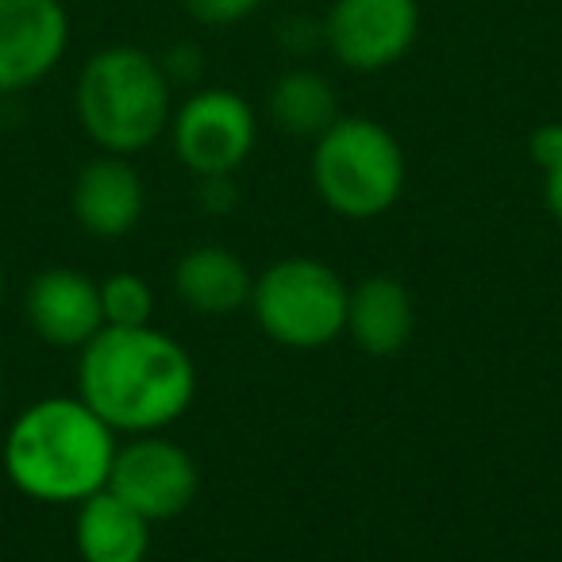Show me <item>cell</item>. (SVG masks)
I'll return each instance as SVG.
<instances>
[{
    "label": "cell",
    "mask_w": 562,
    "mask_h": 562,
    "mask_svg": "<svg viewBox=\"0 0 562 562\" xmlns=\"http://www.w3.org/2000/svg\"><path fill=\"white\" fill-rule=\"evenodd\" d=\"M81 401L112 431L155 436L189 413L196 367L173 336L147 328H101L78 362Z\"/></svg>",
    "instance_id": "6da1fadb"
},
{
    "label": "cell",
    "mask_w": 562,
    "mask_h": 562,
    "mask_svg": "<svg viewBox=\"0 0 562 562\" xmlns=\"http://www.w3.org/2000/svg\"><path fill=\"white\" fill-rule=\"evenodd\" d=\"M116 431L81 397H47L24 408L4 439V474L47 505H81L109 485Z\"/></svg>",
    "instance_id": "7a4b0ae2"
},
{
    "label": "cell",
    "mask_w": 562,
    "mask_h": 562,
    "mask_svg": "<svg viewBox=\"0 0 562 562\" xmlns=\"http://www.w3.org/2000/svg\"><path fill=\"white\" fill-rule=\"evenodd\" d=\"M170 81L143 47H104L78 74V120L104 155H139L170 124Z\"/></svg>",
    "instance_id": "3957f363"
},
{
    "label": "cell",
    "mask_w": 562,
    "mask_h": 562,
    "mask_svg": "<svg viewBox=\"0 0 562 562\" xmlns=\"http://www.w3.org/2000/svg\"><path fill=\"white\" fill-rule=\"evenodd\" d=\"M313 186L339 216L374 220L390 212L405 189V150L378 120L339 116L316 139Z\"/></svg>",
    "instance_id": "277c9868"
},
{
    "label": "cell",
    "mask_w": 562,
    "mask_h": 562,
    "mask_svg": "<svg viewBox=\"0 0 562 562\" xmlns=\"http://www.w3.org/2000/svg\"><path fill=\"white\" fill-rule=\"evenodd\" d=\"M347 297L336 270L321 258H281L255 278L250 308L273 344L290 351H316L347 331Z\"/></svg>",
    "instance_id": "5b68a950"
},
{
    "label": "cell",
    "mask_w": 562,
    "mask_h": 562,
    "mask_svg": "<svg viewBox=\"0 0 562 562\" xmlns=\"http://www.w3.org/2000/svg\"><path fill=\"white\" fill-rule=\"evenodd\" d=\"M255 112L232 89H201L173 112V150L196 178H227L255 150Z\"/></svg>",
    "instance_id": "8992f818"
},
{
    "label": "cell",
    "mask_w": 562,
    "mask_h": 562,
    "mask_svg": "<svg viewBox=\"0 0 562 562\" xmlns=\"http://www.w3.org/2000/svg\"><path fill=\"white\" fill-rule=\"evenodd\" d=\"M420 35L416 0H336L324 20V43L347 70L378 74L397 66Z\"/></svg>",
    "instance_id": "52a82bcc"
},
{
    "label": "cell",
    "mask_w": 562,
    "mask_h": 562,
    "mask_svg": "<svg viewBox=\"0 0 562 562\" xmlns=\"http://www.w3.org/2000/svg\"><path fill=\"white\" fill-rule=\"evenodd\" d=\"M196 485H201V474H196L193 454L155 431V436H135L127 447H116L104 490L127 501L150 524H162L193 505Z\"/></svg>",
    "instance_id": "ba28073f"
},
{
    "label": "cell",
    "mask_w": 562,
    "mask_h": 562,
    "mask_svg": "<svg viewBox=\"0 0 562 562\" xmlns=\"http://www.w3.org/2000/svg\"><path fill=\"white\" fill-rule=\"evenodd\" d=\"M70 12L63 0H0V93L40 86L66 58Z\"/></svg>",
    "instance_id": "9c48e42d"
},
{
    "label": "cell",
    "mask_w": 562,
    "mask_h": 562,
    "mask_svg": "<svg viewBox=\"0 0 562 562\" xmlns=\"http://www.w3.org/2000/svg\"><path fill=\"white\" fill-rule=\"evenodd\" d=\"M27 324L50 347H86L104 328L101 285L78 270H43L27 285Z\"/></svg>",
    "instance_id": "30bf717a"
},
{
    "label": "cell",
    "mask_w": 562,
    "mask_h": 562,
    "mask_svg": "<svg viewBox=\"0 0 562 562\" xmlns=\"http://www.w3.org/2000/svg\"><path fill=\"white\" fill-rule=\"evenodd\" d=\"M74 220L97 239H120L135 232L147 209V189L124 155H101L81 166L74 181Z\"/></svg>",
    "instance_id": "8fae6325"
},
{
    "label": "cell",
    "mask_w": 562,
    "mask_h": 562,
    "mask_svg": "<svg viewBox=\"0 0 562 562\" xmlns=\"http://www.w3.org/2000/svg\"><path fill=\"white\" fill-rule=\"evenodd\" d=\"M416 328V308L408 290L390 273L367 278L355 285L347 297V331L351 339L374 359H390V355L405 351Z\"/></svg>",
    "instance_id": "7c38bea8"
},
{
    "label": "cell",
    "mask_w": 562,
    "mask_h": 562,
    "mask_svg": "<svg viewBox=\"0 0 562 562\" xmlns=\"http://www.w3.org/2000/svg\"><path fill=\"white\" fill-rule=\"evenodd\" d=\"M74 539L86 562H143L150 551V520L112 490H101L78 505Z\"/></svg>",
    "instance_id": "4fadbf2b"
},
{
    "label": "cell",
    "mask_w": 562,
    "mask_h": 562,
    "mask_svg": "<svg viewBox=\"0 0 562 562\" xmlns=\"http://www.w3.org/2000/svg\"><path fill=\"white\" fill-rule=\"evenodd\" d=\"M173 290L189 308L204 316H227L235 308L250 305V270L243 258L227 247H193L181 255L178 270H173Z\"/></svg>",
    "instance_id": "5bb4252c"
},
{
    "label": "cell",
    "mask_w": 562,
    "mask_h": 562,
    "mask_svg": "<svg viewBox=\"0 0 562 562\" xmlns=\"http://www.w3.org/2000/svg\"><path fill=\"white\" fill-rule=\"evenodd\" d=\"M270 116L281 132L316 135V139H321V135L339 120L336 86L316 70L281 74L270 89Z\"/></svg>",
    "instance_id": "9a60e30c"
},
{
    "label": "cell",
    "mask_w": 562,
    "mask_h": 562,
    "mask_svg": "<svg viewBox=\"0 0 562 562\" xmlns=\"http://www.w3.org/2000/svg\"><path fill=\"white\" fill-rule=\"evenodd\" d=\"M104 328H147L155 316V290L139 273H112L101 281Z\"/></svg>",
    "instance_id": "2e32d148"
},
{
    "label": "cell",
    "mask_w": 562,
    "mask_h": 562,
    "mask_svg": "<svg viewBox=\"0 0 562 562\" xmlns=\"http://www.w3.org/2000/svg\"><path fill=\"white\" fill-rule=\"evenodd\" d=\"M181 4L204 27H235L262 9V0H181Z\"/></svg>",
    "instance_id": "e0dca14e"
},
{
    "label": "cell",
    "mask_w": 562,
    "mask_h": 562,
    "mask_svg": "<svg viewBox=\"0 0 562 562\" xmlns=\"http://www.w3.org/2000/svg\"><path fill=\"white\" fill-rule=\"evenodd\" d=\"M158 66H162V74H166V81H170V86L196 81V78H201V50H196L193 43H173V47L158 58Z\"/></svg>",
    "instance_id": "ac0fdd59"
},
{
    "label": "cell",
    "mask_w": 562,
    "mask_h": 562,
    "mask_svg": "<svg viewBox=\"0 0 562 562\" xmlns=\"http://www.w3.org/2000/svg\"><path fill=\"white\" fill-rule=\"evenodd\" d=\"M528 150H531V158L543 166V173L554 170V166L562 162V124L536 127V132H531V139H528Z\"/></svg>",
    "instance_id": "d6986e66"
},
{
    "label": "cell",
    "mask_w": 562,
    "mask_h": 562,
    "mask_svg": "<svg viewBox=\"0 0 562 562\" xmlns=\"http://www.w3.org/2000/svg\"><path fill=\"white\" fill-rule=\"evenodd\" d=\"M201 204L209 212H232L235 209V186L227 178H201Z\"/></svg>",
    "instance_id": "ffe728a7"
},
{
    "label": "cell",
    "mask_w": 562,
    "mask_h": 562,
    "mask_svg": "<svg viewBox=\"0 0 562 562\" xmlns=\"http://www.w3.org/2000/svg\"><path fill=\"white\" fill-rule=\"evenodd\" d=\"M543 193H547V209H551V216L562 224V162L543 173Z\"/></svg>",
    "instance_id": "44dd1931"
},
{
    "label": "cell",
    "mask_w": 562,
    "mask_h": 562,
    "mask_svg": "<svg viewBox=\"0 0 562 562\" xmlns=\"http://www.w3.org/2000/svg\"><path fill=\"white\" fill-rule=\"evenodd\" d=\"M0 301H4V266H0Z\"/></svg>",
    "instance_id": "7402d4cb"
},
{
    "label": "cell",
    "mask_w": 562,
    "mask_h": 562,
    "mask_svg": "<svg viewBox=\"0 0 562 562\" xmlns=\"http://www.w3.org/2000/svg\"><path fill=\"white\" fill-rule=\"evenodd\" d=\"M0 397H4V370H0Z\"/></svg>",
    "instance_id": "603a6c76"
}]
</instances>
